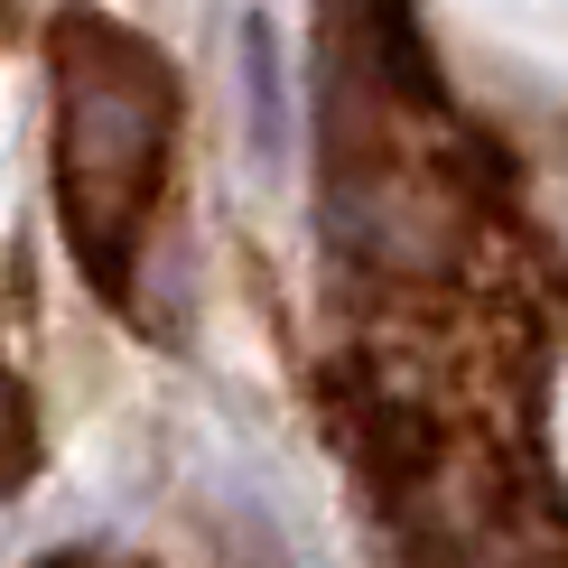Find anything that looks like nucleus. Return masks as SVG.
<instances>
[{"label":"nucleus","mask_w":568,"mask_h":568,"mask_svg":"<svg viewBox=\"0 0 568 568\" xmlns=\"http://www.w3.org/2000/svg\"><path fill=\"white\" fill-rule=\"evenodd\" d=\"M57 93V224L103 298H131L150 215L178 159V65L103 10H65L47 29Z\"/></svg>","instance_id":"1"},{"label":"nucleus","mask_w":568,"mask_h":568,"mask_svg":"<svg viewBox=\"0 0 568 568\" xmlns=\"http://www.w3.org/2000/svg\"><path fill=\"white\" fill-rule=\"evenodd\" d=\"M38 466V419H29V392H19L10 354H0V494H19Z\"/></svg>","instance_id":"2"},{"label":"nucleus","mask_w":568,"mask_h":568,"mask_svg":"<svg viewBox=\"0 0 568 568\" xmlns=\"http://www.w3.org/2000/svg\"><path fill=\"white\" fill-rule=\"evenodd\" d=\"M243 65H252V112H262V150H280V84H271V29L252 19L243 38Z\"/></svg>","instance_id":"3"}]
</instances>
